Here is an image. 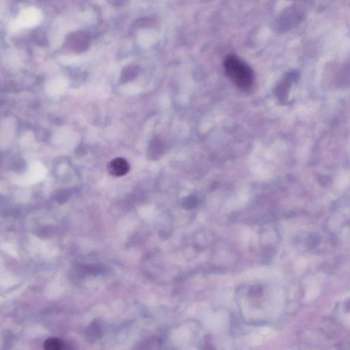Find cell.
Masks as SVG:
<instances>
[{"instance_id": "cell-4", "label": "cell", "mask_w": 350, "mask_h": 350, "mask_svg": "<svg viewBox=\"0 0 350 350\" xmlns=\"http://www.w3.org/2000/svg\"><path fill=\"white\" fill-rule=\"evenodd\" d=\"M44 348L47 350H61L65 348L64 343L59 339H48L44 344Z\"/></svg>"}, {"instance_id": "cell-1", "label": "cell", "mask_w": 350, "mask_h": 350, "mask_svg": "<svg viewBox=\"0 0 350 350\" xmlns=\"http://www.w3.org/2000/svg\"><path fill=\"white\" fill-rule=\"evenodd\" d=\"M224 69L235 86L242 90H248L253 85L254 72L242 60L235 56H229L224 61Z\"/></svg>"}, {"instance_id": "cell-6", "label": "cell", "mask_w": 350, "mask_h": 350, "mask_svg": "<svg viewBox=\"0 0 350 350\" xmlns=\"http://www.w3.org/2000/svg\"><path fill=\"white\" fill-rule=\"evenodd\" d=\"M136 74H137V72H136L135 68H134V67H128V68L125 69L124 71L123 72V80L128 81L129 79L132 78Z\"/></svg>"}, {"instance_id": "cell-5", "label": "cell", "mask_w": 350, "mask_h": 350, "mask_svg": "<svg viewBox=\"0 0 350 350\" xmlns=\"http://www.w3.org/2000/svg\"><path fill=\"white\" fill-rule=\"evenodd\" d=\"M163 151V145L161 141L158 139H155L152 141L150 146V155L151 157H157L160 156L161 152Z\"/></svg>"}, {"instance_id": "cell-3", "label": "cell", "mask_w": 350, "mask_h": 350, "mask_svg": "<svg viewBox=\"0 0 350 350\" xmlns=\"http://www.w3.org/2000/svg\"><path fill=\"white\" fill-rule=\"evenodd\" d=\"M291 79L293 77L288 78L285 80L282 81L279 85L276 90V94L278 97L279 100L280 101H285L286 98L288 97V92H289L290 83H291Z\"/></svg>"}, {"instance_id": "cell-2", "label": "cell", "mask_w": 350, "mask_h": 350, "mask_svg": "<svg viewBox=\"0 0 350 350\" xmlns=\"http://www.w3.org/2000/svg\"><path fill=\"white\" fill-rule=\"evenodd\" d=\"M110 173L115 177H121L126 175L130 170V165L124 158L117 157L110 161L108 166Z\"/></svg>"}]
</instances>
